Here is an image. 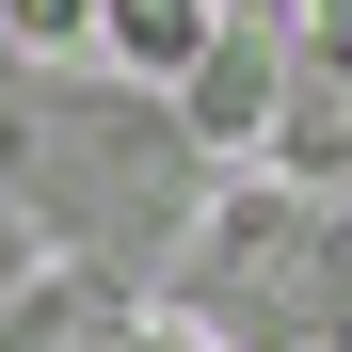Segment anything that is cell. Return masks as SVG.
<instances>
[{"instance_id":"6da1fadb","label":"cell","mask_w":352,"mask_h":352,"mask_svg":"<svg viewBox=\"0 0 352 352\" xmlns=\"http://www.w3.org/2000/svg\"><path fill=\"white\" fill-rule=\"evenodd\" d=\"M176 320L208 352H352V208L336 192H224L176 256Z\"/></svg>"},{"instance_id":"7a4b0ae2","label":"cell","mask_w":352,"mask_h":352,"mask_svg":"<svg viewBox=\"0 0 352 352\" xmlns=\"http://www.w3.org/2000/svg\"><path fill=\"white\" fill-rule=\"evenodd\" d=\"M208 144L144 96H80L48 65H0V208H65L80 241H144Z\"/></svg>"},{"instance_id":"3957f363","label":"cell","mask_w":352,"mask_h":352,"mask_svg":"<svg viewBox=\"0 0 352 352\" xmlns=\"http://www.w3.org/2000/svg\"><path fill=\"white\" fill-rule=\"evenodd\" d=\"M272 112H288V48H272L256 16H224V32H208V65L176 80V129H192L208 160H241V144H272Z\"/></svg>"},{"instance_id":"277c9868","label":"cell","mask_w":352,"mask_h":352,"mask_svg":"<svg viewBox=\"0 0 352 352\" xmlns=\"http://www.w3.org/2000/svg\"><path fill=\"white\" fill-rule=\"evenodd\" d=\"M272 160H288V192H336V208H352V48H320V65H288Z\"/></svg>"},{"instance_id":"5b68a950","label":"cell","mask_w":352,"mask_h":352,"mask_svg":"<svg viewBox=\"0 0 352 352\" xmlns=\"http://www.w3.org/2000/svg\"><path fill=\"white\" fill-rule=\"evenodd\" d=\"M144 320L112 305V272H32L16 305H0V352H129Z\"/></svg>"},{"instance_id":"8992f818","label":"cell","mask_w":352,"mask_h":352,"mask_svg":"<svg viewBox=\"0 0 352 352\" xmlns=\"http://www.w3.org/2000/svg\"><path fill=\"white\" fill-rule=\"evenodd\" d=\"M208 32H224V0H96V48H112V65H144V80H192Z\"/></svg>"},{"instance_id":"52a82bcc","label":"cell","mask_w":352,"mask_h":352,"mask_svg":"<svg viewBox=\"0 0 352 352\" xmlns=\"http://www.w3.org/2000/svg\"><path fill=\"white\" fill-rule=\"evenodd\" d=\"M0 32H16V65H48V48H96V0H0Z\"/></svg>"},{"instance_id":"ba28073f","label":"cell","mask_w":352,"mask_h":352,"mask_svg":"<svg viewBox=\"0 0 352 352\" xmlns=\"http://www.w3.org/2000/svg\"><path fill=\"white\" fill-rule=\"evenodd\" d=\"M32 272H48V256H32V208H0V305H16Z\"/></svg>"},{"instance_id":"9c48e42d","label":"cell","mask_w":352,"mask_h":352,"mask_svg":"<svg viewBox=\"0 0 352 352\" xmlns=\"http://www.w3.org/2000/svg\"><path fill=\"white\" fill-rule=\"evenodd\" d=\"M305 32H320V48H352V0H305Z\"/></svg>"}]
</instances>
